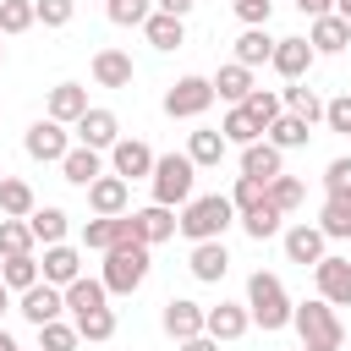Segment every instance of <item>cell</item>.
Segmentation results:
<instances>
[{"instance_id": "2", "label": "cell", "mask_w": 351, "mask_h": 351, "mask_svg": "<svg viewBox=\"0 0 351 351\" xmlns=\"http://www.w3.org/2000/svg\"><path fill=\"white\" fill-rule=\"evenodd\" d=\"M247 313H252V324L263 329V335H274V329H285L291 324V313H296V302L285 296V285H280V274H252L247 280Z\"/></svg>"}, {"instance_id": "3", "label": "cell", "mask_w": 351, "mask_h": 351, "mask_svg": "<svg viewBox=\"0 0 351 351\" xmlns=\"http://www.w3.org/2000/svg\"><path fill=\"white\" fill-rule=\"evenodd\" d=\"M148 263H154V247H143V241H126V247L104 252V269H99V280H104V291H110V296H132V291L148 280Z\"/></svg>"}, {"instance_id": "28", "label": "cell", "mask_w": 351, "mask_h": 351, "mask_svg": "<svg viewBox=\"0 0 351 351\" xmlns=\"http://www.w3.org/2000/svg\"><path fill=\"white\" fill-rule=\"evenodd\" d=\"M225 154H230V143H225V132H214V126H203V132L186 137V159H192L197 170H214Z\"/></svg>"}, {"instance_id": "52", "label": "cell", "mask_w": 351, "mask_h": 351, "mask_svg": "<svg viewBox=\"0 0 351 351\" xmlns=\"http://www.w3.org/2000/svg\"><path fill=\"white\" fill-rule=\"evenodd\" d=\"M291 5H296V11H302V16H313V22H318V16H329V11H335V0H291Z\"/></svg>"}, {"instance_id": "9", "label": "cell", "mask_w": 351, "mask_h": 351, "mask_svg": "<svg viewBox=\"0 0 351 351\" xmlns=\"http://www.w3.org/2000/svg\"><path fill=\"white\" fill-rule=\"evenodd\" d=\"M159 324H165V335L181 346V340H197V335H203L208 307H203V302H192V296H170V302H165V313H159Z\"/></svg>"}, {"instance_id": "47", "label": "cell", "mask_w": 351, "mask_h": 351, "mask_svg": "<svg viewBox=\"0 0 351 351\" xmlns=\"http://www.w3.org/2000/svg\"><path fill=\"white\" fill-rule=\"evenodd\" d=\"M33 11H38L44 27H66L77 16V0H33Z\"/></svg>"}, {"instance_id": "5", "label": "cell", "mask_w": 351, "mask_h": 351, "mask_svg": "<svg viewBox=\"0 0 351 351\" xmlns=\"http://www.w3.org/2000/svg\"><path fill=\"white\" fill-rule=\"evenodd\" d=\"M291 324H296L302 346H329V351H340V346H346V324H340V313H335L324 296H313V302H296Z\"/></svg>"}, {"instance_id": "41", "label": "cell", "mask_w": 351, "mask_h": 351, "mask_svg": "<svg viewBox=\"0 0 351 351\" xmlns=\"http://www.w3.org/2000/svg\"><path fill=\"white\" fill-rule=\"evenodd\" d=\"M230 203H236V219H241V214H252V208H263V203H269V181L236 176V186H230Z\"/></svg>"}, {"instance_id": "26", "label": "cell", "mask_w": 351, "mask_h": 351, "mask_svg": "<svg viewBox=\"0 0 351 351\" xmlns=\"http://www.w3.org/2000/svg\"><path fill=\"white\" fill-rule=\"evenodd\" d=\"M60 176H66L71 186H82V192H88V186L104 176V159H99V148H82V143H77V148L60 159Z\"/></svg>"}, {"instance_id": "12", "label": "cell", "mask_w": 351, "mask_h": 351, "mask_svg": "<svg viewBox=\"0 0 351 351\" xmlns=\"http://www.w3.org/2000/svg\"><path fill=\"white\" fill-rule=\"evenodd\" d=\"M16 313L33 324V329H44V324H55L60 313H66V291L60 285H33V291H22V302H16Z\"/></svg>"}, {"instance_id": "46", "label": "cell", "mask_w": 351, "mask_h": 351, "mask_svg": "<svg viewBox=\"0 0 351 351\" xmlns=\"http://www.w3.org/2000/svg\"><path fill=\"white\" fill-rule=\"evenodd\" d=\"M77 324H66V318H55V324H44L38 329V351H77Z\"/></svg>"}, {"instance_id": "48", "label": "cell", "mask_w": 351, "mask_h": 351, "mask_svg": "<svg viewBox=\"0 0 351 351\" xmlns=\"http://www.w3.org/2000/svg\"><path fill=\"white\" fill-rule=\"evenodd\" d=\"M324 126L351 137V93H340V99H329V104H324Z\"/></svg>"}, {"instance_id": "10", "label": "cell", "mask_w": 351, "mask_h": 351, "mask_svg": "<svg viewBox=\"0 0 351 351\" xmlns=\"http://www.w3.org/2000/svg\"><path fill=\"white\" fill-rule=\"evenodd\" d=\"M313 285H318V296L329 307H351V258H340V252L318 258L313 263Z\"/></svg>"}, {"instance_id": "55", "label": "cell", "mask_w": 351, "mask_h": 351, "mask_svg": "<svg viewBox=\"0 0 351 351\" xmlns=\"http://www.w3.org/2000/svg\"><path fill=\"white\" fill-rule=\"evenodd\" d=\"M335 16H346V22H351V0H335Z\"/></svg>"}, {"instance_id": "33", "label": "cell", "mask_w": 351, "mask_h": 351, "mask_svg": "<svg viewBox=\"0 0 351 351\" xmlns=\"http://www.w3.org/2000/svg\"><path fill=\"white\" fill-rule=\"evenodd\" d=\"M33 208H38L33 186H27V181H16V176H5V181H0V219H27Z\"/></svg>"}, {"instance_id": "30", "label": "cell", "mask_w": 351, "mask_h": 351, "mask_svg": "<svg viewBox=\"0 0 351 351\" xmlns=\"http://www.w3.org/2000/svg\"><path fill=\"white\" fill-rule=\"evenodd\" d=\"M274 44H280V38H269V27H247V33L236 38V66H247V71H252V66H269V60H274Z\"/></svg>"}, {"instance_id": "1", "label": "cell", "mask_w": 351, "mask_h": 351, "mask_svg": "<svg viewBox=\"0 0 351 351\" xmlns=\"http://www.w3.org/2000/svg\"><path fill=\"white\" fill-rule=\"evenodd\" d=\"M236 225V203L225 192H203L181 208V236L197 247V241H225V230Z\"/></svg>"}, {"instance_id": "14", "label": "cell", "mask_w": 351, "mask_h": 351, "mask_svg": "<svg viewBox=\"0 0 351 351\" xmlns=\"http://www.w3.org/2000/svg\"><path fill=\"white\" fill-rule=\"evenodd\" d=\"M126 203H132V181H121V176H99V181L88 186V208H93V219H115V214H132Z\"/></svg>"}, {"instance_id": "38", "label": "cell", "mask_w": 351, "mask_h": 351, "mask_svg": "<svg viewBox=\"0 0 351 351\" xmlns=\"http://www.w3.org/2000/svg\"><path fill=\"white\" fill-rule=\"evenodd\" d=\"M71 324H77V335L93 340V346L115 340V307H93V313H82V318H71Z\"/></svg>"}, {"instance_id": "7", "label": "cell", "mask_w": 351, "mask_h": 351, "mask_svg": "<svg viewBox=\"0 0 351 351\" xmlns=\"http://www.w3.org/2000/svg\"><path fill=\"white\" fill-rule=\"evenodd\" d=\"M22 148H27V159H38V165H60L66 154H71V137H66V126L60 121H33L27 132H22Z\"/></svg>"}, {"instance_id": "45", "label": "cell", "mask_w": 351, "mask_h": 351, "mask_svg": "<svg viewBox=\"0 0 351 351\" xmlns=\"http://www.w3.org/2000/svg\"><path fill=\"white\" fill-rule=\"evenodd\" d=\"M280 219H285V214H280L274 203H263V208H252V214H241V230H247L252 241H269V236H280Z\"/></svg>"}, {"instance_id": "43", "label": "cell", "mask_w": 351, "mask_h": 351, "mask_svg": "<svg viewBox=\"0 0 351 351\" xmlns=\"http://www.w3.org/2000/svg\"><path fill=\"white\" fill-rule=\"evenodd\" d=\"M104 16L115 27H143L154 16V0H104Z\"/></svg>"}, {"instance_id": "54", "label": "cell", "mask_w": 351, "mask_h": 351, "mask_svg": "<svg viewBox=\"0 0 351 351\" xmlns=\"http://www.w3.org/2000/svg\"><path fill=\"white\" fill-rule=\"evenodd\" d=\"M0 351H22V346H16V340H11L5 329H0Z\"/></svg>"}, {"instance_id": "19", "label": "cell", "mask_w": 351, "mask_h": 351, "mask_svg": "<svg viewBox=\"0 0 351 351\" xmlns=\"http://www.w3.org/2000/svg\"><path fill=\"white\" fill-rule=\"evenodd\" d=\"M88 71H93L99 88H132V77H137V66H132L126 49H99V55L88 60Z\"/></svg>"}, {"instance_id": "57", "label": "cell", "mask_w": 351, "mask_h": 351, "mask_svg": "<svg viewBox=\"0 0 351 351\" xmlns=\"http://www.w3.org/2000/svg\"><path fill=\"white\" fill-rule=\"evenodd\" d=\"M302 351H329V346H302Z\"/></svg>"}, {"instance_id": "24", "label": "cell", "mask_w": 351, "mask_h": 351, "mask_svg": "<svg viewBox=\"0 0 351 351\" xmlns=\"http://www.w3.org/2000/svg\"><path fill=\"white\" fill-rule=\"evenodd\" d=\"M318 230H324L329 241H351V186H346V192H324Z\"/></svg>"}, {"instance_id": "21", "label": "cell", "mask_w": 351, "mask_h": 351, "mask_svg": "<svg viewBox=\"0 0 351 351\" xmlns=\"http://www.w3.org/2000/svg\"><path fill=\"white\" fill-rule=\"evenodd\" d=\"M44 285H71V280H82V252L71 247V241H60V247H44Z\"/></svg>"}, {"instance_id": "6", "label": "cell", "mask_w": 351, "mask_h": 351, "mask_svg": "<svg viewBox=\"0 0 351 351\" xmlns=\"http://www.w3.org/2000/svg\"><path fill=\"white\" fill-rule=\"evenodd\" d=\"M214 99H219V93H214V77H176V82L165 88V115H170V121H197Z\"/></svg>"}, {"instance_id": "18", "label": "cell", "mask_w": 351, "mask_h": 351, "mask_svg": "<svg viewBox=\"0 0 351 351\" xmlns=\"http://www.w3.org/2000/svg\"><path fill=\"white\" fill-rule=\"evenodd\" d=\"M313 60H318V49H313L307 38H280V44H274V60H269V66H274V71H280L285 82H302V77L313 71Z\"/></svg>"}, {"instance_id": "49", "label": "cell", "mask_w": 351, "mask_h": 351, "mask_svg": "<svg viewBox=\"0 0 351 351\" xmlns=\"http://www.w3.org/2000/svg\"><path fill=\"white\" fill-rule=\"evenodd\" d=\"M346 186H351V159L340 154V159L324 165V192H346Z\"/></svg>"}, {"instance_id": "29", "label": "cell", "mask_w": 351, "mask_h": 351, "mask_svg": "<svg viewBox=\"0 0 351 351\" xmlns=\"http://www.w3.org/2000/svg\"><path fill=\"white\" fill-rule=\"evenodd\" d=\"M143 38H148L154 49H165V55H170V49H181V44H186V22H181V16L154 11V16L143 22Z\"/></svg>"}, {"instance_id": "51", "label": "cell", "mask_w": 351, "mask_h": 351, "mask_svg": "<svg viewBox=\"0 0 351 351\" xmlns=\"http://www.w3.org/2000/svg\"><path fill=\"white\" fill-rule=\"evenodd\" d=\"M192 5H197V0H154V11H165V16H181V22L192 16Z\"/></svg>"}, {"instance_id": "56", "label": "cell", "mask_w": 351, "mask_h": 351, "mask_svg": "<svg viewBox=\"0 0 351 351\" xmlns=\"http://www.w3.org/2000/svg\"><path fill=\"white\" fill-rule=\"evenodd\" d=\"M5 302H11V291H5V280H0V313H5Z\"/></svg>"}, {"instance_id": "22", "label": "cell", "mask_w": 351, "mask_h": 351, "mask_svg": "<svg viewBox=\"0 0 351 351\" xmlns=\"http://www.w3.org/2000/svg\"><path fill=\"white\" fill-rule=\"evenodd\" d=\"M241 176H252V181H274V176H285V154L263 137V143H247L241 148Z\"/></svg>"}, {"instance_id": "11", "label": "cell", "mask_w": 351, "mask_h": 351, "mask_svg": "<svg viewBox=\"0 0 351 351\" xmlns=\"http://www.w3.org/2000/svg\"><path fill=\"white\" fill-rule=\"evenodd\" d=\"M132 230H137L143 247H159V241H170L181 230V214L165 208V203H148V208H132Z\"/></svg>"}, {"instance_id": "34", "label": "cell", "mask_w": 351, "mask_h": 351, "mask_svg": "<svg viewBox=\"0 0 351 351\" xmlns=\"http://www.w3.org/2000/svg\"><path fill=\"white\" fill-rule=\"evenodd\" d=\"M219 132H225V143H236V148L263 143V126L247 115V104H230V110H225V121H219Z\"/></svg>"}, {"instance_id": "42", "label": "cell", "mask_w": 351, "mask_h": 351, "mask_svg": "<svg viewBox=\"0 0 351 351\" xmlns=\"http://www.w3.org/2000/svg\"><path fill=\"white\" fill-rule=\"evenodd\" d=\"M38 22V11H33V0H0V33L5 38H16V33H27Z\"/></svg>"}, {"instance_id": "20", "label": "cell", "mask_w": 351, "mask_h": 351, "mask_svg": "<svg viewBox=\"0 0 351 351\" xmlns=\"http://www.w3.org/2000/svg\"><path fill=\"white\" fill-rule=\"evenodd\" d=\"M88 110H93V104H88V88H82V82H55V88H49V121L77 126Z\"/></svg>"}, {"instance_id": "17", "label": "cell", "mask_w": 351, "mask_h": 351, "mask_svg": "<svg viewBox=\"0 0 351 351\" xmlns=\"http://www.w3.org/2000/svg\"><path fill=\"white\" fill-rule=\"evenodd\" d=\"M247 329H252V313H247V302H219V307H208V324H203V335H214L219 346L241 340Z\"/></svg>"}, {"instance_id": "23", "label": "cell", "mask_w": 351, "mask_h": 351, "mask_svg": "<svg viewBox=\"0 0 351 351\" xmlns=\"http://www.w3.org/2000/svg\"><path fill=\"white\" fill-rule=\"evenodd\" d=\"M186 269H192V280H203V285H219V280H225V269H230V252H225V241H197V247H192V258H186Z\"/></svg>"}, {"instance_id": "44", "label": "cell", "mask_w": 351, "mask_h": 351, "mask_svg": "<svg viewBox=\"0 0 351 351\" xmlns=\"http://www.w3.org/2000/svg\"><path fill=\"white\" fill-rule=\"evenodd\" d=\"M302 197H307V186H302L296 176H274V181H269V203H274L280 214H296Z\"/></svg>"}, {"instance_id": "15", "label": "cell", "mask_w": 351, "mask_h": 351, "mask_svg": "<svg viewBox=\"0 0 351 351\" xmlns=\"http://www.w3.org/2000/svg\"><path fill=\"white\" fill-rule=\"evenodd\" d=\"M126 241H137L132 214H115V219H88V225H82V247H88V252H115V247H126Z\"/></svg>"}, {"instance_id": "59", "label": "cell", "mask_w": 351, "mask_h": 351, "mask_svg": "<svg viewBox=\"0 0 351 351\" xmlns=\"http://www.w3.org/2000/svg\"><path fill=\"white\" fill-rule=\"evenodd\" d=\"M0 181H5V170H0Z\"/></svg>"}, {"instance_id": "58", "label": "cell", "mask_w": 351, "mask_h": 351, "mask_svg": "<svg viewBox=\"0 0 351 351\" xmlns=\"http://www.w3.org/2000/svg\"><path fill=\"white\" fill-rule=\"evenodd\" d=\"M0 38H5V33H0ZM0 66H5V44H0Z\"/></svg>"}, {"instance_id": "4", "label": "cell", "mask_w": 351, "mask_h": 351, "mask_svg": "<svg viewBox=\"0 0 351 351\" xmlns=\"http://www.w3.org/2000/svg\"><path fill=\"white\" fill-rule=\"evenodd\" d=\"M148 186H154V203H165V208H186L197 192V165L186 159V154H159V165H154V176H148Z\"/></svg>"}, {"instance_id": "35", "label": "cell", "mask_w": 351, "mask_h": 351, "mask_svg": "<svg viewBox=\"0 0 351 351\" xmlns=\"http://www.w3.org/2000/svg\"><path fill=\"white\" fill-rule=\"evenodd\" d=\"M263 137H269V143H274L280 154H291V148H307V137H313V126H307L302 115H291V110H285V115H280V121H274V126H269Z\"/></svg>"}, {"instance_id": "50", "label": "cell", "mask_w": 351, "mask_h": 351, "mask_svg": "<svg viewBox=\"0 0 351 351\" xmlns=\"http://www.w3.org/2000/svg\"><path fill=\"white\" fill-rule=\"evenodd\" d=\"M269 11H274V0H236V16L247 27H269Z\"/></svg>"}, {"instance_id": "37", "label": "cell", "mask_w": 351, "mask_h": 351, "mask_svg": "<svg viewBox=\"0 0 351 351\" xmlns=\"http://www.w3.org/2000/svg\"><path fill=\"white\" fill-rule=\"evenodd\" d=\"M0 280H5V291H33V285L44 280V269H38L33 252H27V258H0Z\"/></svg>"}, {"instance_id": "27", "label": "cell", "mask_w": 351, "mask_h": 351, "mask_svg": "<svg viewBox=\"0 0 351 351\" xmlns=\"http://www.w3.org/2000/svg\"><path fill=\"white\" fill-rule=\"evenodd\" d=\"M27 230H33V241H38V247H60V241H66V230H71V219H66V208L44 203V208H33V214H27Z\"/></svg>"}, {"instance_id": "8", "label": "cell", "mask_w": 351, "mask_h": 351, "mask_svg": "<svg viewBox=\"0 0 351 351\" xmlns=\"http://www.w3.org/2000/svg\"><path fill=\"white\" fill-rule=\"evenodd\" d=\"M154 165H159V154H154L143 137H121V143L110 148V176H121V181H148Z\"/></svg>"}, {"instance_id": "39", "label": "cell", "mask_w": 351, "mask_h": 351, "mask_svg": "<svg viewBox=\"0 0 351 351\" xmlns=\"http://www.w3.org/2000/svg\"><path fill=\"white\" fill-rule=\"evenodd\" d=\"M38 241L27 230V219H0V258H27Z\"/></svg>"}, {"instance_id": "53", "label": "cell", "mask_w": 351, "mask_h": 351, "mask_svg": "<svg viewBox=\"0 0 351 351\" xmlns=\"http://www.w3.org/2000/svg\"><path fill=\"white\" fill-rule=\"evenodd\" d=\"M181 351H219L214 335H197V340H181Z\"/></svg>"}, {"instance_id": "16", "label": "cell", "mask_w": 351, "mask_h": 351, "mask_svg": "<svg viewBox=\"0 0 351 351\" xmlns=\"http://www.w3.org/2000/svg\"><path fill=\"white\" fill-rule=\"evenodd\" d=\"M324 241H329V236H324L318 225H307V219H302V225H291V230H280L285 258H291V263H302V269H307V263H318V258H329V252H324Z\"/></svg>"}, {"instance_id": "40", "label": "cell", "mask_w": 351, "mask_h": 351, "mask_svg": "<svg viewBox=\"0 0 351 351\" xmlns=\"http://www.w3.org/2000/svg\"><path fill=\"white\" fill-rule=\"evenodd\" d=\"M247 115H252V121H258V126L269 132V126H274V121L285 115V99H280L274 88H252V99H247Z\"/></svg>"}, {"instance_id": "32", "label": "cell", "mask_w": 351, "mask_h": 351, "mask_svg": "<svg viewBox=\"0 0 351 351\" xmlns=\"http://www.w3.org/2000/svg\"><path fill=\"white\" fill-rule=\"evenodd\" d=\"M93 307H110V291H104V280H71L66 285V313L71 318H82V313H93Z\"/></svg>"}, {"instance_id": "25", "label": "cell", "mask_w": 351, "mask_h": 351, "mask_svg": "<svg viewBox=\"0 0 351 351\" xmlns=\"http://www.w3.org/2000/svg\"><path fill=\"white\" fill-rule=\"evenodd\" d=\"M307 44H313V49H318V55H340V49H346V44H351V22H346V16H335V11H329V16H318V22H313V27H307Z\"/></svg>"}, {"instance_id": "36", "label": "cell", "mask_w": 351, "mask_h": 351, "mask_svg": "<svg viewBox=\"0 0 351 351\" xmlns=\"http://www.w3.org/2000/svg\"><path fill=\"white\" fill-rule=\"evenodd\" d=\"M280 99H285V110H291V115H302L307 126H313V121H324V99H318L307 82H285V88H280Z\"/></svg>"}, {"instance_id": "31", "label": "cell", "mask_w": 351, "mask_h": 351, "mask_svg": "<svg viewBox=\"0 0 351 351\" xmlns=\"http://www.w3.org/2000/svg\"><path fill=\"white\" fill-rule=\"evenodd\" d=\"M252 88H258V82H252V71H247V66H236V60L214 71V93H219L225 104H247V99H252Z\"/></svg>"}, {"instance_id": "13", "label": "cell", "mask_w": 351, "mask_h": 351, "mask_svg": "<svg viewBox=\"0 0 351 351\" xmlns=\"http://www.w3.org/2000/svg\"><path fill=\"white\" fill-rule=\"evenodd\" d=\"M77 143H82V148H99V154L115 148V143H121V115L104 110V104H93V110L77 121Z\"/></svg>"}]
</instances>
